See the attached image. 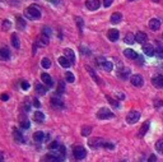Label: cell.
<instances>
[{"label":"cell","instance_id":"obj_38","mask_svg":"<svg viewBox=\"0 0 163 162\" xmlns=\"http://www.w3.org/2000/svg\"><path fill=\"white\" fill-rule=\"evenodd\" d=\"M156 149L161 153V155H163V140H158L157 142V143H156Z\"/></svg>","mask_w":163,"mask_h":162},{"label":"cell","instance_id":"obj_29","mask_svg":"<svg viewBox=\"0 0 163 162\" xmlns=\"http://www.w3.org/2000/svg\"><path fill=\"white\" fill-rule=\"evenodd\" d=\"M17 28L18 29H24L26 28V21L22 17H17Z\"/></svg>","mask_w":163,"mask_h":162},{"label":"cell","instance_id":"obj_58","mask_svg":"<svg viewBox=\"0 0 163 162\" xmlns=\"http://www.w3.org/2000/svg\"><path fill=\"white\" fill-rule=\"evenodd\" d=\"M153 1H156V3H157V1H159V0H153Z\"/></svg>","mask_w":163,"mask_h":162},{"label":"cell","instance_id":"obj_55","mask_svg":"<svg viewBox=\"0 0 163 162\" xmlns=\"http://www.w3.org/2000/svg\"><path fill=\"white\" fill-rule=\"evenodd\" d=\"M10 1L13 3V4H18V3H19V0H10Z\"/></svg>","mask_w":163,"mask_h":162},{"label":"cell","instance_id":"obj_17","mask_svg":"<svg viewBox=\"0 0 163 162\" xmlns=\"http://www.w3.org/2000/svg\"><path fill=\"white\" fill-rule=\"evenodd\" d=\"M129 75H130V69H127V68H122L117 72V77L121 79H127Z\"/></svg>","mask_w":163,"mask_h":162},{"label":"cell","instance_id":"obj_45","mask_svg":"<svg viewBox=\"0 0 163 162\" xmlns=\"http://www.w3.org/2000/svg\"><path fill=\"white\" fill-rule=\"evenodd\" d=\"M80 52L84 54V55H89V54H91V51H88V49L84 47V46H82V47H80Z\"/></svg>","mask_w":163,"mask_h":162},{"label":"cell","instance_id":"obj_49","mask_svg":"<svg viewBox=\"0 0 163 162\" xmlns=\"http://www.w3.org/2000/svg\"><path fill=\"white\" fill-rule=\"evenodd\" d=\"M0 98H1L3 101H8V100H9V96H8L6 93H3L1 96H0Z\"/></svg>","mask_w":163,"mask_h":162},{"label":"cell","instance_id":"obj_16","mask_svg":"<svg viewBox=\"0 0 163 162\" xmlns=\"http://www.w3.org/2000/svg\"><path fill=\"white\" fill-rule=\"evenodd\" d=\"M149 27H150V29H152V31H158V29H159V27H161V21H159V19H157V18L150 19Z\"/></svg>","mask_w":163,"mask_h":162},{"label":"cell","instance_id":"obj_26","mask_svg":"<svg viewBox=\"0 0 163 162\" xmlns=\"http://www.w3.org/2000/svg\"><path fill=\"white\" fill-rule=\"evenodd\" d=\"M57 61H59V64H60L63 68H69V67L71 65V63H70V61H69L65 56H60L59 59H57Z\"/></svg>","mask_w":163,"mask_h":162},{"label":"cell","instance_id":"obj_59","mask_svg":"<svg viewBox=\"0 0 163 162\" xmlns=\"http://www.w3.org/2000/svg\"><path fill=\"white\" fill-rule=\"evenodd\" d=\"M130 1H133V0H130Z\"/></svg>","mask_w":163,"mask_h":162},{"label":"cell","instance_id":"obj_34","mask_svg":"<svg viewBox=\"0 0 163 162\" xmlns=\"http://www.w3.org/2000/svg\"><path fill=\"white\" fill-rule=\"evenodd\" d=\"M148 128H149V123H145V124L140 128V132H139V137H144L145 133L148 132Z\"/></svg>","mask_w":163,"mask_h":162},{"label":"cell","instance_id":"obj_1","mask_svg":"<svg viewBox=\"0 0 163 162\" xmlns=\"http://www.w3.org/2000/svg\"><path fill=\"white\" fill-rule=\"evenodd\" d=\"M24 15L27 18L33 19V21H34V19L41 18V10H40V8H38V6L32 5V6H28L24 10Z\"/></svg>","mask_w":163,"mask_h":162},{"label":"cell","instance_id":"obj_31","mask_svg":"<svg viewBox=\"0 0 163 162\" xmlns=\"http://www.w3.org/2000/svg\"><path fill=\"white\" fill-rule=\"evenodd\" d=\"M56 160V157L52 155V153H50V155H46V156H44L41 158V162H54Z\"/></svg>","mask_w":163,"mask_h":162},{"label":"cell","instance_id":"obj_18","mask_svg":"<svg viewBox=\"0 0 163 162\" xmlns=\"http://www.w3.org/2000/svg\"><path fill=\"white\" fill-rule=\"evenodd\" d=\"M34 90H36L37 93L41 95V96L46 95V92H47V88H46L44 84H41V83H36V84H34Z\"/></svg>","mask_w":163,"mask_h":162},{"label":"cell","instance_id":"obj_11","mask_svg":"<svg viewBox=\"0 0 163 162\" xmlns=\"http://www.w3.org/2000/svg\"><path fill=\"white\" fill-rule=\"evenodd\" d=\"M64 54H65V57L70 61V63L73 64V63H75V54H74V51H73L71 49H69V47H66L64 50Z\"/></svg>","mask_w":163,"mask_h":162},{"label":"cell","instance_id":"obj_41","mask_svg":"<svg viewBox=\"0 0 163 162\" xmlns=\"http://www.w3.org/2000/svg\"><path fill=\"white\" fill-rule=\"evenodd\" d=\"M107 100H108V102H110V105H112L114 107H119V102L116 101V100H114V98H111L110 96H107Z\"/></svg>","mask_w":163,"mask_h":162},{"label":"cell","instance_id":"obj_8","mask_svg":"<svg viewBox=\"0 0 163 162\" xmlns=\"http://www.w3.org/2000/svg\"><path fill=\"white\" fill-rule=\"evenodd\" d=\"M152 83L156 88H163V75L162 74L154 75L153 79H152Z\"/></svg>","mask_w":163,"mask_h":162},{"label":"cell","instance_id":"obj_6","mask_svg":"<svg viewBox=\"0 0 163 162\" xmlns=\"http://www.w3.org/2000/svg\"><path fill=\"white\" fill-rule=\"evenodd\" d=\"M130 82L134 87H142L144 84V79H143V77L140 74H134V75H131Z\"/></svg>","mask_w":163,"mask_h":162},{"label":"cell","instance_id":"obj_32","mask_svg":"<svg viewBox=\"0 0 163 162\" xmlns=\"http://www.w3.org/2000/svg\"><path fill=\"white\" fill-rule=\"evenodd\" d=\"M125 42H126V44H129V45H133L134 42H135V36H134L133 33L129 32V33H127L126 36H125Z\"/></svg>","mask_w":163,"mask_h":162},{"label":"cell","instance_id":"obj_47","mask_svg":"<svg viewBox=\"0 0 163 162\" xmlns=\"http://www.w3.org/2000/svg\"><path fill=\"white\" fill-rule=\"evenodd\" d=\"M44 34H46V36H50V34H51V29L47 28V27H45V28H44Z\"/></svg>","mask_w":163,"mask_h":162},{"label":"cell","instance_id":"obj_5","mask_svg":"<svg viewBox=\"0 0 163 162\" xmlns=\"http://www.w3.org/2000/svg\"><path fill=\"white\" fill-rule=\"evenodd\" d=\"M139 119H140V113L139 111H130L129 114H127V116H126V121L129 123V124H135Z\"/></svg>","mask_w":163,"mask_h":162},{"label":"cell","instance_id":"obj_28","mask_svg":"<svg viewBox=\"0 0 163 162\" xmlns=\"http://www.w3.org/2000/svg\"><path fill=\"white\" fill-rule=\"evenodd\" d=\"M156 52H157V56L158 57L163 59V44H162L161 41H157V50H156Z\"/></svg>","mask_w":163,"mask_h":162},{"label":"cell","instance_id":"obj_52","mask_svg":"<svg viewBox=\"0 0 163 162\" xmlns=\"http://www.w3.org/2000/svg\"><path fill=\"white\" fill-rule=\"evenodd\" d=\"M104 148H108V149H114V144H111V143H107V142H106V144H104Z\"/></svg>","mask_w":163,"mask_h":162},{"label":"cell","instance_id":"obj_21","mask_svg":"<svg viewBox=\"0 0 163 162\" xmlns=\"http://www.w3.org/2000/svg\"><path fill=\"white\" fill-rule=\"evenodd\" d=\"M45 133L44 132H36L33 134V139L34 142H37V143H42V142H45Z\"/></svg>","mask_w":163,"mask_h":162},{"label":"cell","instance_id":"obj_27","mask_svg":"<svg viewBox=\"0 0 163 162\" xmlns=\"http://www.w3.org/2000/svg\"><path fill=\"white\" fill-rule=\"evenodd\" d=\"M91 132H92V126H89V125H83V126H82V129H80V133H82V135H83V137L89 135Z\"/></svg>","mask_w":163,"mask_h":162},{"label":"cell","instance_id":"obj_7","mask_svg":"<svg viewBox=\"0 0 163 162\" xmlns=\"http://www.w3.org/2000/svg\"><path fill=\"white\" fill-rule=\"evenodd\" d=\"M101 5V1L99 0H87L85 1V6L88 8L89 10H97Z\"/></svg>","mask_w":163,"mask_h":162},{"label":"cell","instance_id":"obj_14","mask_svg":"<svg viewBox=\"0 0 163 162\" xmlns=\"http://www.w3.org/2000/svg\"><path fill=\"white\" fill-rule=\"evenodd\" d=\"M41 79L44 80V83L46 84V86H49V87H52L54 86V80L51 78V75H49L47 73H42V74H41Z\"/></svg>","mask_w":163,"mask_h":162},{"label":"cell","instance_id":"obj_37","mask_svg":"<svg viewBox=\"0 0 163 162\" xmlns=\"http://www.w3.org/2000/svg\"><path fill=\"white\" fill-rule=\"evenodd\" d=\"M11 44H13V46H14L15 49L19 47V41H18L17 33H13V34H11Z\"/></svg>","mask_w":163,"mask_h":162},{"label":"cell","instance_id":"obj_2","mask_svg":"<svg viewBox=\"0 0 163 162\" xmlns=\"http://www.w3.org/2000/svg\"><path fill=\"white\" fill-rule=\"evenodd\" d=\"M97 118L101 119V120H107V119H112L115 118V114L112 113V111H110L108 109H101L98 110V113H97Z\"/></svg>","mask_w":163,"mask_h":162},{"label":"cell","instance_id":"obj_10","mask_svg":"<svg viewBox=\"0 0 163 162\" xmlns=\"http://www.w3.org/2000/svg\"><path fill=\"white\" fill-rule=\"evenodd\" d=\"M13 137H14V140L17 142L18 144H22V143H24V138H23L22 133L19 132V130H18L17 128H14V129H13Z\"/></svg>","mask_w":163,"mask_h":162},{"label":"cell","instance_id":"obj_36","mask_svg":"<svg viewBox=\"0 0 163 162\" xmlns=\"http://www.w3.org/2000/svg\"><path fill=\"white\" fill-rule=\"evenodd\" d=\"M41 64H42V67H44L45 69H49V68H51V60L47 59V57H44L41 61Z\"/></svg>","mask_w":163,"mask_h":162},{"label":"cell","instance_id":"obj_25","mask_svg":"<svg viewBox=\"0 0 163 162\" xmlns=\"http://www.w3.org/2000/svg\"><path fill=\"white\" fill-rule=\"evenodd\" d=\"M124 55H125L127 59H137L138 57V54L134 51V50H131V49H126L125 51H124Z\"/></svg>","mask_w":163,"mask_h":162},{"label":"cell","instance_id":"obj_24","mask_svg":"<svg viewBox=\"0 0 163 162\" xmlns=\"http://www.w3.org/2000/svg\"><path fill=\"white\" fill-rule=\"evenodd\" d=\"M10 57V51L5 47L0 49V60H8Z\"/></svg>","mask_w":163,"mask_h":162},{"label":"cell","instance_id":"obj_3","mask_svg":"<svg viewBox=\"0 0 163 162\" xmlns=\"http://www.w3.org/2000/svg\"><path fill=\"white\" fill-rule=\"evenodd\" d=\"M104 144H106V142H104L102 138H92V139L88 140V146L93 149H97V148H101V147H104Z\"/></svg>","mask_w":163,"mask_h":162},{"label":"cell","instance_id":"obj_12","mask_svg":"<svg viewBox=\"0 0 163 162\" xmlns=\"http://www.w3.org/2000/svg\"><path fill=\"white\" fill-rule=\"evenodd\" d=\"M119 36H120V33H119V31H117V29H110V31L107 32V37H108V40L112 41V42L117 41V40H119Z\"/></svg>","mask_w":163,"mask_h":162},{"label":"cell","instance_id":"obj_19","mask_svg":"<svg viewBox=\"0 0 163 162\" xmlns=\"http://www.w3.org/2000/svg\"><path fill=\"white\" fill-rule=\"evenodd\" d=\"M143 51H144V54H145V55H148V56H153L154 54H156V51H154V49H153V46L150 45V44L143 46Z\"/></svg>","mask_w":163,"mask_h":162},{"label":"cell","instance_id":"obj_22","mask_svg":"<svg viewBox=\"0 0 163 162\" xmlns=\"http://www.w3.org/2000/svg\"><path fill=\"white\" fill-rule=\"evenodd\" d=\"M33 120L36 121V123H42L45 120V115L42 111H34V114H33Z\"/></svg>","mask_w":163,"mask_h":162},{"label":"cell","instance_id":"obj_15","mask_svg":"<svg viewBox=\"0 0 163 162\" xmlns=\"http://www.w3.org/2000/svg\"><path fill=\"white\" fill-rule=\"evenodd\" d=\"M19 125H21V128H23V129H28L31 123L24 115H21V116H19Z\"/></svg>","mask_w":163,"mask_h":162},{"label":"cell","instance_id":"obj_39","mask_svg":"<svg viewBox=\"0 0 163 162\" xmlns=\"http://www.w3.org/2000/svg\"><path fill=\"white\" fill-rule=\"evenodd\" d=\"M59 147H60V144L57 143V142H52V143L49 144V149H50V151H56Z\"/></svg>","mask_w":163,"mask_h":162},{"label":"cell","instance_id":"obj_54","mask_svg":"<svg viewBox=\"0 0 163 162\" xmlns=\"http://www.w3.org/2000/svg\"><path fill=\"white\" fill-rule=\"evenodd\" d=\"M154 161H156V157L152 156V157H150V160H149V162H154Z\"/></svg>","mask_w":163,"mask_h":162},{"label":"cell","instance_id":"obj_46","mask_svg":"<svg viewBox=\"0 0 163 162\" xmlns=\"http://www.w3.org/2000/svg\"><path fill=\"white\" fill-rule=\"evenodd\" d=\"M104 61H106V59H104V57H98V59H97V64H98L99 67H102V64L104 63Z\"/></svg>","mask_w":163,"mask_h":162},{"label":"cell","instance_id":"obj_43","mask_svg":"<svg viewBox=\"0 0 163 162\" xmlns=\"http://www.w3.org/2000/svg\"><path fill=\"white\" fill-rule=\"evenodd\" d=\"M10 27H11V23H10L9 21H4V22H3V29H4V31L10 29Z\"/></svg>","mask_w":163,"mask_h":162},{"label":"cell","instance_id":"obj_48","mask_svg":"<svg viewBox=\"0 0 163 162\" xmlns=\"http://www.w3.org/2000/svg\"><path fill=\"white\" fill-rule=\"evenodd\" d=\"M112 4V0H103V5L106 6V8H108Z\"/></svg>","mask_w":163,"mask_h":162},{"label":"cell","instance_id":"obj_20","mask_svg":"<svg viewBox=\"0 0 163 162\" xmlns=\"http://www.w3.org/2000/svg\"><path fill=\"white\" fill-rule=\"evenodd\" d=\"M85 69H87L88 74H89V75H91V77H92V78H93V79H94V80H96V83H98V84H101V80H99V78H98V75H97V74H96V72H94V70H93V69H92L91 67H89V65H85Z\"/></svg>","mask_w":163,"mask_h":162},{"label":"cell","instance_id":"obj_56","mask_svg":"<svg viewBox=\"0 0 163 162\" xmlns=\"http://www.w3.org/2000/svg\"><path fill=\"white\" fill-rule=\"evenodd\" d=\"M3 157H4V156H3V152H0V162L3 161Z\"/></svg>","mask_w":163,"mask_h":162},{"label":"cell","instance_id":"obj_35","mask_svg":"<svg viewBox=\"0 0 163 162\" xmlns=\"http://www.w3.org/2000/svg\"><path fill=\"white\" fill-rule=\"evenodd\" d=\"M65 79H66L69 83H74V80H75V77H74V74H73V73H70V72H66V73H65Z\"/></svg>","mask_w":163,"mask_h":162},{"label":"cell","instance_id":"obj_33","mask_svg":"<svg viewBox=\"0 0 163 162\" xmlns=\"http://www.w3.org/2000/svg\"><path fill=\"white\" fill-rule=\"evenodd\" d=\"M101 68H103L106 72H111V70H112V68H114V64H112L111 61L106 60V61H104V63L102 64V67H101Z\"/></svg>","mask_w":163,"mask_h":162},{"label":"cell","instance_id":"obj_50","mask_svg":"<svg viewBox=\"0 0 163 162\" xmlns=\"http://www.w3.org/2000/svg\"><path fill=\"white\" fill-rule=\"evenodd\" d=\"M28 87H29V84L23 80V82H22V88H23V90H28Z\"/></svg>","mask_w":163,"mask_h":162},{"label":"cell","instance_id":"obj_57","mask_svg":"<svg viewBox=\"0 0 163 162\" xmlns=\"http://www.w3.org/2000/svg\"><path fill=\"white\" fill-rule=\"evenodd\" d=\"M54 162H63V161H60V160H57V158H56V160L54 161Z\"/></svg>","mask_w":163,"mask_h":162},{"label":"cell","instance_id":"obj_23","mask_svg":"<svg viewBox=\"0 0 163 162\" xmlns=\"http://www.w3.org/2000/svg\"><path fill=\"white\" fill-rule=\"evenodd\" d=\"M122 19V14L119 13V11H116V13H114L111 15V23H114V24H117V23L121 22Z\"/></svg>","mask_w":163,"mask_h":162},{"label":"cell","instance_id":"obj_53","mask_svg":"<svg viewBox=\"0 0 163 162\" xmlns=\"http://www.w3.org/2000/svg\"><path fill=\"white\" fill-rule=\"evenodd\" d=\"M137 59H138V61H139V64H144V59H143L142 56H139V55H138Z\"/></svg>","mask_w":163,"mask_h":162},{"label":"cell","instance_id":"obj_51","mask_svg":"<svg viewBox=\"0 0 163 162\" xmlns=\"http://www.w3.org/2000/svg\"><path fill=\"white\" fill-rule=\"evenodd\" d=\"M33 106L34 107H40V102H38L37 98H33Z\"/></svg>","mask_w":163,"mask_h":162},{"label":"cell","instance_id":"obj_40","mask_svg":"<svg viewBox=\"0 0 163 162\" xmlns=\"http://www.w3.org/2000/svg\"><path fill=\"white\" fill-rule=\"evenodd\" d=\"M75 22H76V24H78V28H79V29H83V27H84L83 19L78 17V18H75Z\"/></svg>","mask_w":163,"mask_h":162},{"label":"cell","instance_id":"obj_9","mask_svg":"<svg viewBox=\"0 0 163 162\" xmlns=\"http://www.w3.org/2000/svg\"><path fill=\"white\" fill-rule=\"evenodd\" d=\"M49 42H50L49 36H46V34H44V33H42L41 36H38V38H37V46H41V47L47 46Z\"/></svg>","mask_w":163,"mask_h":162},{"label":"cell","instance_id":"obj_44","mask_svg":"<svg viewBox=\"0 0 163 162\" xmlns=\"http://www.w3.org/2000/svg\"><path fill=\"white\" fill-rule=\"evenodd\" d=\"M64 90H65V86H64V83H59V86H57V93H64Z\"/></svg>","mask_w":163,"mask_h":162},{"label":"cell","instance_id":"obj_13","mask_svg":"<svg viewBox=\"0 0 163 162\" xmlns=\"http://www.w3.org/2000/svg\"><path fill=\"white\" fill-rule=\"evenodd\" d=\"M147 40H148V36H147V33H144V32H138L135 34V41H137L138 44H145Z\"/></svg>","mask_w":163,"mask_h":162},{"label":"cell","instance_id":"obj_30","mask_svg":"<svg viewBox=\"0 0 163 162\" xmlns=\"http://www.w3.org/2000/svg\"><path fill=\"white\" fill-rule=\"evenodd\" d=\"M51 103L55 107H63L64 106V103H63V101H61V98H57V97H52L51 98Z\"/></svg>","mask_w":163,"mask_h":162},{"label":"cell","instance_id":"obj_4","mask_svg":"<svg viewBox=\"0 0 163 162\" xmlns=\"http://www.w3.org/2000/svg\"><path fill=\"white\" fill-rule=\"evenodd\" d=\"M73 155L76 160H83L85 156H87V151H85L84 147H82V146H75L74 149H73Z\"/></svg>","mask_w":163,"mask_h":162},{"label":"cell","instance_id":"obj_42","mask_svg":"<svg viewBox=\"0 0 163 162\" xmlns=\"http://www.w3.org/2000/svg\"><path fill=\"white\" fill-rule=\"evenodd\" d=\"M23 110H24V111H29L31 110V102L28 101V100H26V101L23 102Z\"/></svg>","mask_w":163,"mask_h":162}]
</instances>
